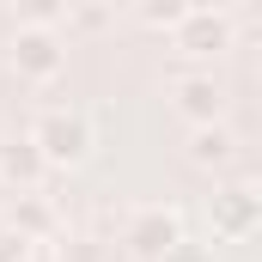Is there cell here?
<instances>
[{
    "instance_id": "4",
    "label": "cell",
    "mask_w": 262,
    "mask_h": 262,
    "mask_svg": "<svg viewBox=\"0 0 262 262\" xmlns=\"http://www.w3.org/2000/svg\"><path fill=\"white\" fill-rule=\"evenodd\" d=\"M207 226H213L220 244H244V238H256V226H262L256 183H226V189H213V201H207Z\"/></svg>"
},
{
    "instance_id": "12",
    "label": "cell",
    "mask_w": 262,
    "mask_h": 262,
    "mask_svg": "<svg viewBox=\"0 0 262 262\" xmlns=\"http://www.w3.org/2000/svg\"><path fill=\"white\" fill-rule=\"evenodd\" d=\"M0 262H31V238L12 232L6 220H0Z\"/></svg>"
},
{
    "instance_id": "2",
    "label": "cell",
    "mask_w": 262,
    "mask_h": 262,
    "mask_svg": "<svg viewBox=\"0 0 262 262\" xmlns=\"http://www.w3.org/2000/svg\"><path fill=\"white\" fill-rule=\"evenodd\" d=\"M183 238H189V220H183V207H171V201L134 207V213H128V232H122V244H128L134 262H165Z\"/></svg>"
},
{
    "instance_id": "5",
    "label": "cell",
    "mask_w": 262,
    "mask_h": 262,
    "mask_svg": "<svg viewBox=\"0 0 262 262\" xmlns=\"http://www.w3.org/2000/svg\"><path fill=\"white\" fill-rule=\"evenodd\" d=\"M171 104L189 128H207V122L226 116V85L207 67H183V73H171Z\"/></svg>"
},
{
    "instance_id": "7",
    "label": "cell",
    "mask_w": 262,
    "mask_h": 262,
    "mask_svg": "<svg viewBox=\"0 0 262 262\" xmlns=\"http://www.w3.org/2000/svg\"><path fill=\"white\" fill-rule=\"evenodd\" d=\"M43 152L31 146V134H12V140H0V183L6 189H37L43 183Z\"/></svg>"
},
{
    "instance_id": "13",
    "label": "cell",
    "mask_w": 262,
    "mask_h": 262,
    "mask_svg": "<svg viewBox=\"0 0 262 262\" xmlns=\"http://www.w3.org/2000/svg\"><path fill=\"white\" fill-rule=\"evenodd\" d=\"M165 262H213V238H183Z\"/></svg>"
},
{
    "instance_id": "9",
    "label": "cell",
    "mask_w": 262,
    "mask_h": 262,
    "mask_svg": "<svg viewBox=\"0 0 262 262\" xmlns=\"http://www.w3.org/2000/svg\"><path fill=\"white\" fill-rule=\"evenodd\" d=\"M189 159H195V165H213V171H220V165H232V159H238V134L226 128V122L189 128Z\"/></svg>"
},
{
    "instance_id": "3",
    "label": "cell",
    "mask_w": 262,
    "mask_h": 262,
    "mask_svg": "<svg viewBox=\"0 0 262 262\" xmlns=\"http://www.w3.org/2000/svg\"><path fill=\"white\" fill-rule=\"evenodd\" d=\"M6 61H12V73H18V79L49 85V79L67 67V49H61V37H55L49 25H18V37L6 43Z\"/></svg>"
},
{
    "instance_id": "6",
    "label": "cell",
    "mask_w": 262,
    "mask_h": 262,
    "mask_svg": "<svg viewBox=\"0 0 262 262\" xmlns=\"http://www.w3.org/2000/svg\"><path fill=\"white\" fill-rule=\"evenodd\" d=\"M226 43H232V18H226V12H213V6H189V12H183V25H177V49L213 55V49H226Z\"/></svg>"
},
{
    "instance_id": "10",
    "label": "cell",
    "mask_w": 262,
    "mask_h": 262,
    "mask_svg": "<svg viewBox=\"0 0 262 262\" xmlns=\"http://www.w3.org/2000/svg\"><path fill=\"white\" fill-rule=\"evenodd\" d=\"M183 12H189V6H183V0H165V6H159V0H152V6H140V18H146V25H152V31H177V25H183Z\"/></svg>"
},
{
    "instance_id": "1",
    "label": "cell",
    "mask_w": 262,
    "mask_h": 262,
    "mask_svg": "<svg viewBox=\"0 0 262 262\" xmlns=\"http://www.w3.org/2000/svg\"><path fill=\"white\" fill-rule=\"evenodd\" d=\"M31 146L43 152V165H85L92 159V116L67 110V104H49L31 122Z\"/></svg>"
},
{
    "instance_id": "8",
    "label": "cell",
    "mask_w": 262,
    "mask_h": 262,
    "mask_svg": "<svg viewBox=\"0 0 262 262\" xmlns=\"http://www.w3.org/2000/svg\"><path fill=\"white\" fill-rule=\"evenodd\" d=\"M6 226L12 232H25L31 244H43L55 226H61V207L43 195V189H18V201H12V213H6Z\"/></svg>"
},
{
    "instance_id": "11",
    "label": "cell",
    "mask_w": 262,
    "mask_h": 262,
    "mask_svg": "<svg viewBox=\"0 0 262 262\" xmlns=\"http://www.w3.org/2000/svg\"><path fill=\"white\" fill-rule=\"evenodd\" d=\"M61 18L73 31H104V25H110V6H67Z\"/></svg>"
}]
</instances>
